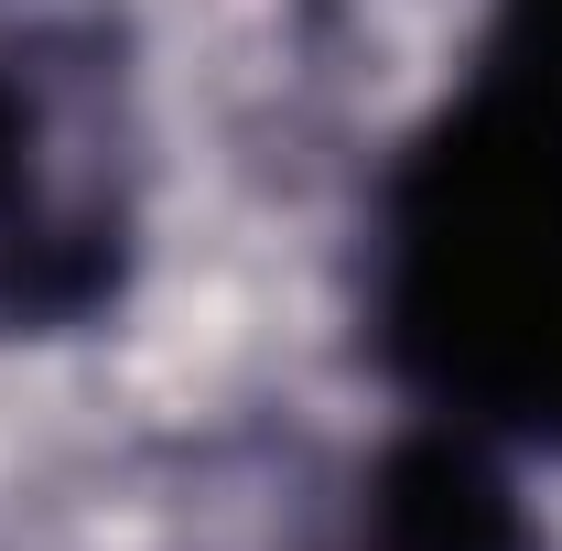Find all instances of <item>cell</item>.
<instances>
[{"mask_svg":"<svg viewBox=\"0 0 562 551\" xmlns=\"http://www.w3.org/2000/svg\"><path fill=\"white\" fill-rule=\"evenodd\" d=\"M140 281V120L109 11H0V346L120 325Z\"/></svg>","mask_w":562,"mask_h":551,"instance_id":"obj_2","label":"cell"},{"mask_svg":"<svg viewBox=\"0 0 562 551\" xmlns=\"http://www.w3.org/2000/svg\"><path fill=\"white\" fill-rule=\"evenodd\" d=\"M325 551H562L552 519L530 508L519 454L465 432V421L401 412L379 432V454L357 465L347 519Z\"/></svg>","mask_w":562,"mask_h":551,"instance_id":"obj_3","label":"cell"},{"mask_svg":"<svg viewBox=\"0 0 562 551\" xmlns=\"http://www.w3.org/2000/svg\"><path fill=\"white\" fill-rule=\"evenodd\" d=\"M357 357L401 412L562 465V87L454 55L357 206Z\"/></svg>","mask_w":562,"mask_h":551,"instance_id":"obj_1","label":"cell"}]
</instances>
